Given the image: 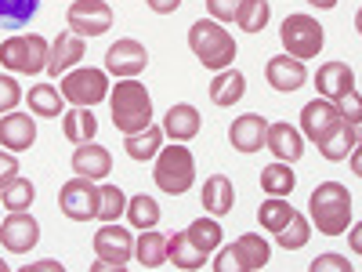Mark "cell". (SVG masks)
I'll return each instance as SVG.
<instances>
[{"label":"cell","mask_w":362,"mask_h":272,"mask_svg":"<svg viewBox=\"0 0 362 272\" xmlns=\"http://www.w3.org/2000/svg\"><path fill=\"white\" fill-rule=\"evenodd\" d=\"M308 215H312L308 222L322 236H341V232H348V222L355 215V200H351V193L341 186V181H322V186L312 189Z\"/></svg>","instance_id":"obj_1"},{"label":"cell","mask_w":362,"mask_h":272,"mask_svg":"<svg viewBox=\"0 0 362 272\" xmlns=\"http://www.w3.org/2000/svg\"><path fill=\"white\" fill-rule=\"evenodd\" d=\"M109 109L119 135H134L153 124V98H148L145 84H138L134 76L116 80V87L109 91Z\"/></svg>","instance_id":"obj_2"},{"label":"cell","mask_w":362,"mask_h":272,"mask_svg":"<svg viewBox=\"0 0 362 272\" xmlns=\"http://www.w3.org/2000/svg\"><path fill=\"white\" fill-rule=\"evenodd\" d=\"M189 47H192V55L199 58V62L206 69H214V73L228 69L232 58H235L232 33L221 29V22H214V18H199V22L189 26Z\"/></svg>","instance_id":"obj_3"},{"label":"cell","mask_w":362,"mask_h":272,"mask_svg":"<svg viewBox=\"0 0 362 272\" xmlns=\"http://www.w3.org/2000/svg\"><path fill=\"white\" fill-rule=\"evenodd\" d=\"M156 186L167 193V196H181L196 186V160L185 149V142H174V145H163L156 153Z\"/></svg>","instance_id":"obj_4"},{"label":"cell","mask_w":362,"mask_h":272,"mask_svg":"<svg viewBox=\"0 0 362 272\" xmlns=\"http://www.w3.org/2000/svg\"><path fill=\"white\" fill-rule=\"evenodd\" d=\"M47 55H51V44L40 33H18L0 44V66L11 73L37 76L47 69Z\"/></svg>","instance_id":"obj_5"},{"label":"cell","mask_w":362,"mask_h":272,"mask_svg":"<svg viewBox=\"0 0 362 272\" xmlns=\"http://www.w3.org/2000/svg\"><path fill=\"white\" fill-rule=\"evenodd\" d=\"M95 254L98 261L90 265V272H119L131 258H134V236L124 229V225H116V222H105L98 232H95Z\"/></svg>","instance_id":"obj_6"},{"label":"cell","mask_w":362,"mask_h":272,"mask_svg":"<svg viewBox=\"0 0 362 272\" xmlns=\"http://www.w3.org/2000/svg\"><path fill=\"white\" fill-rule=\"evenodd\" d=\"M268 261H272V247L264 244L261 236L247 232V236H239L232 247L218 251L214 272H261Z\"/></svg>","instance_id":"obj_7"},{"label":"cell","mask_w":362,"mask_h":272,"mask_svg":"<svg viewBox=\"0 0 362 272\" xmlns=\"http://www.w3.org/2000/svg\"><path fill=\"white\" fill-rule=\"evenodd\" d=\"M279 40H283L290 58H300V62H305V58H315L322 51L326 33L312 15H286L283 29H279Z\"/></svg>","instance_id":"obj_8"},{"label":"cell","mask_w":362,"mask_h":272,"mask_svg":"<svg viewBox=\"0 0 362 272\" xmlns=\"http://www.w3.org/2000/svg\"><path fill=\"white\" fill-rule=\"evenodd\" d=\"M62 98L73 106H98L109 98V76L102 69H90V66H73L69 73H62Z\"/></svg>","instance_id":"obj_9"},{"label":"cell","mask_w":362,"mask_h":272,"mask_svg":"<svg viewBox=\"0 0 362 272\" xmlns=\"http://www.w3.org/2000/svg\"><path fill=\"white\" fill-rule=\"evenodd\" d=\"M341 124H348V120L341 116L337 102H329V98H315L300 109V131H305V138L312 145H326L341 131Z\"/></svg>","instance_id":"obj_10"},{"label":"cell","mask_w":362,"mask_h":272,"mask_svg":"<svg viewBox=\"0 0 362 272\" xmlns=\"http://www.w3.org/2000/svg\"><path fill=\"white\" fill-rule=\"evenodd\" d=\"M98 196L102 193H98L95 181L76 174L62 186V193H58V207H62V215L69 222H90V218H98Z\"/></svg>","instance_id":"obj_11"},{"label":"cell","mask_w":362,"mask_h":272,"mask_svg":"<svg viewBox=\"0 0 362 272\" xmlns=\"http://www.w3.org/2000/svg\"><path fill=\"white\" fill-rule=\"evenodd\" d=\"M66 22H69V33L76 37H102L112 29V8L105 0H76Z\"/></svg>","instance_id":"obj_12"},{"label":"cell","mask_w":362,"mask_h":272,"mask_svg":"<svg viewBox=\"0 0 362 272\" xmlns=\"http://www.w3.org/2000/svg\"><path fill=\"white\" fill-rule=\"evenodd\" d=\"M145 66H148V51H145V44L134 40V37L116 40V44H109V51H105V69H109L116 80L138 76V73H145Z\"/></svg>","instance_id":"obj_13"},{"label":"cell","mask_w":362,"mask_h":272,"mask_svg":"<svg viewBox=\"0 0 362 272\" xmlns=\"http://www.w3.org/2000/svg\"><path fill=\"white\" fill-rule=\"evenodd\" d=\"M37 239H40V225L29 210H11V215L0 222V244H4V251H11V254L33 251Z\"/></svg>","instance_id":"obj_14"},{"label":"cell","mask_w":362,"mask_h":272,"mask_svg":"<svg viewBox=\"0 0 362 272\" xmlns=\"http://www.w3.org/2000/svg\"><path fill=\"white\" fill-rule=\"evenodd\" d=\"M37 142V120L29 113H4L0 116V145L11 149V153H25L29 145Z\"/></svg>","instance_id":"obj_15"},{"label":"cell","mask_w":362,"mask_h":272,"mask_svg":"<svg viewBox=\"0 0 362 272\" xmlns=\"http://www.w3.org/2000/svg\"><path fill=\"white\" fill-rule=\"evenodd\" d=\"M264 131H268V120L261 113H247L232 120L228 142L235 153H257V149H264Z\"/></svg>","instance_id":"obj_16"},{"label":"cell","mask_w":362,"mask_h":272,"mask_svg":"<svg viewBox=\"0 0 362 272\" xmlns=\"http://www.w3.org/2000/svg\"><path fill=\"white\" fill-rule=\"evenodd\" d=\"M264 76H268V84L276 87V91H283V95H290V91L305 87V80H308V69H305V62H300V58H290V55H276V58H268V66H264Z\"/></svg>","instance_id":"obj_17"},{"label":"cell","mask_w":362,"mask_h":272,"mask_svg":"<svg viewBox=\"0 0 362 272\" xmlns=\"http://www.w3.org/2000/svg\"><path fill=\"white\" fill-rule=\"evenodd\" d=\"M264 149H272V157L283 160V164H297L305 157V138H300V131L290 128V124H268Z\"/></svg>","instance_id":"obj_18"},{"label":"cell","mask_w":362,"mask_h":272,"mask_svg":"<svg viewBox=\"0 0 362 272\" xmlns=\"http://www.w3.org/2000/svg\"><path fill=\"white\" fill-rule=\"evenodd\" d=\"M199 128H203L199 109H196V106H189V102L170 106V109H167V116H163V135H167L170 142H192V138L199 135Z\"/></svg>","instance_id":"obj_19"},{"label":"cell","mask_w":362,"mask_h":272,"mask_svg":"<svg viewBox=\"0 0 362 272\" xmlns=\"http://www.w3.org/2000/svg\"><path fill=\"white\" fill-rule=\"evenodd\" d=\"M315 87H319L322 98L337 102V98L348 95V91H355V73L348 69V62H326L315 73Z\"/></svg>","instance_id":"obj_20"},{"label":"cell","mask_w":362,"mask_h":272,"mask_svg":"<svg viewBox=\"0 0 362 272\" xmlns=\"http://www.w3.org/2000/svg\"><path fill=\"white\" fill-rule=\"evenodd\" d=\"M83 55H87L83 37H76V33H58V40L51 44V55H47V73H51V76L69 73L73 66H80Z\"/></svg>","instance_id":"obj_21"},{"label":"cell","mask_w":362,"mask_h":272,"mask_svg":"<svg viewBox=\"0 0 362 272\" xmlns=\"http://www.w3.org/2000/svg\"><path fill=\"white\" fill-rule=\"evenodd\" d=\"M73 171L90 178V181H102L105 174H112V157H109V149L95 145V142H83L76 145V153H73Z\"/></svg>","instance_id":"obj_22"},{"label":"cell","mask_w":362,"mask_h":272,"mask_svg":"<svg viewBox=\"0 0 362 272\" xmlns=\"http://www.w3.org/2000/svg\"><path fill=\"white\" fill-rule=\"evenodd\" d=\"M247 95V76L239 73V69H221L214 80H210V102L214 106H221V109H228V106H235L239 98Z\"/></svg>","instance_id":"obj_23"},{"label":"cell","mask_w":362,"mask_h":272,"mask_svg":"<svg viewBox=\"0 0 362 272\" xmlns=\"http://www.w3.org/2000/svg\"><path fill=\"white\" fill-rule=\"evenodd\" d=\"M232 203H235L232 178H225V174H210V178L203 181V207H206L214 218H221V215H228V210H232Z\"/></svg>","instance_id":"obj_24"},{"label":"cell","mask_w":362,"mask_h":272,"mask_svg":"<svg viewBox=\"0 0 362 272\" xmlns=\"http://www.w3.org/2000/svg\"><path fill=\"white\" fill-rule=\"evenodd\" d=\"M160 145H163V128H156V124H148L145 131H134V135H124V149H127V157H131V160H138V164L156 160Z\"/></svg>","instance_id":"obj_25"},{"label":"cell","mask_w":362,"mask_h":272,"mask_svg":"<svg viewBox=\"0 0 362 272\" xmlns=\"http://www.w3.org/2000/svg\"><path fill=\"white\" fill-rule=\"evenodd\" d=\"M62 135H66L69 142H76V145L95 142V135H98V120H95V113H90L87 106H76V109L62 113Z\"/></svg>","instance_id":"obj_26"},{"label":"cell","mask_w":362,"mask_h":272,"mask_svg":"<svg viewBox=\"0 0 362 272\" xmlns=\"http://www.w3.org/2000/svg\"><path fill=\"white\" fill-rule=\"evenodd\" d=\"M134 258L141 268L167 265V236H160L156 229H141V236L134 239Z\"/></svg>","instance_id":"obj_27"},{"label":"cell","mask_w":362,"mask_h":272,"mask_svg":"<svg viewBox=\"0 0 362 272\" xmlns=\"http://www.w3.org/2000/svg\"><path fill=\"white\" fill-rule=\"evenodd\" d=\"M29 113L33 116H47V120H58L66 113V98H62V91L51 87V84H37V87H29Z\"/></svg>","instance_id":"obj_28"},{"label":"cell","mask_w":362,"mask_h":272,"mask_svg":"<svg viewBox=\"0 0 362 272\" xmlns=\"http://www.w3.org/2000/svg\"><path fill=\"white\" fill-rule=\"evenodd\" d=\"M167 261H170L174 268H203L206 254L189 244L185 232H174V236H167Z\"/></svg>","instance_id":"obj_29"},{"label":"cell","mask_w":362,"mask_h":272,"mask_svg":"<svg viewBox=\"0 0 362 272\" xmlns=\"http://www.w3.org/2000/svg\"><path fill=\"white\" fill-rule=\"evenodd\" d=\"M185 236H189V244H192V247H199V251L210 258V254L221 247V236H225V232H221L218 218H196V222L185 229Z\"/></svg>","instance_id":"obj_30"},{"label":"cell","mask_w":362,"mask_h":272,"mask_svg":"<svg viewBox=\"0 0 362 272\" xmlns=\"http://www.w3.org/2000/svg\"><path fill=\"white\" fill-rule=\"evenodd\" d=\"M293 186H297V178H293L290 164H283V160L268 164V167L261 171V189H264V196H290Z\"/></svg>","instance_id":"obj_31"},{"label":"cell","mask_w":362,"mask_h":272,"mask_svg":"<svg viewBox=\"0 0 362 272\" xmlns=\"http://www.w3.org/2000/svg\"><path fill=\"white\" fill-rule=\"evenodd\" d=\"M355 149H358V124H341V131L334 138H329L326 145H319V153L337 164V160H348Z\"/></svg>","instance_id":"obj_32"},{"label":"cell","mask_w":362,"mask_h":272,"mask_svg":"<svg viewBox=\"0 0 362 272\" xmlns=\"http://www.w3.org/2000/svg\"><path fill=\"white\" fill-rule=\"evenodd\" d=\"M308 236H312V222H308L305 215H300V210H293L290 222L276 232V244H279V247H286V251H300V247L308 244Z\"/></svg>","instance_id":"obj_33"},{"label":"cell","mask_w":362,"mask_h":272,"mask_svg":"<svg viewBox=\"0 0 362 272\" xmlns=\"http://www.w3.org/2000/svg\"><path fill=\"white\" fill-rule=\"evenodd\" d=\"M290 215H293V207H290L283 196H268V200L257 207V222H261L264 232H279V229L290 222Z\"/></svg>","instance_id":"obj_34"},{"label":"cell","mask_w":362,"mask_h":272,"mask_svg":"<svg viewBox=\"0 0 362 272\" xmlns=\"http://www.w3.org/2000/svg\"><path fill=\"white\" fill-rule=\"evenodd\" d=\"M127 218H131V225L141 232V229H156L160 225V203L153 200V196H134V200H127Z\"/></svg>","instance_id":"obj_35"},{"label":"cell","mask_w":362,"mask_h":272,"mask_svg":"<svg viewBox=\"0 0 362 272\" xmlns=\"http://www.w3.org/2000/svg\"><path fill=\"white\" fill-rule=\"evenodd\" d=\"M268 18H272V4H268V0H243L239 11H235L239 29H247V33H261V29L268 26Z\"/></svg>","instance_id":"obj_36"},{"label":"cell","mask_w":362,"mask_h":272,"mask_svg":"<svg viewBox=\"0 0 362 272\" xmlns=\"http://www.w3.org/2000/svg\"><path fill=\"white\" fill-rule=\"evenodd\" d=\"M33 200H37V189L29 178H15L11 186L0 189V207H8V210H29Z\"/></svg>","instance_id":"obj_37"},{"label":"cell","mask_w":362,"mask_h":272,"mask_svg":"<svg viewBox=\"0 0 362 272\" xmlns=\"http://www.w3.org/2000/svg\"><path fill=\"white\" fill-rule=\"evenodd\" d=\"M98 218L102 222H116L119 215H124V210H127V196H124V189H119V186H109V181H105V186H98Z\"/></svg>","instance_id":"obj_38"},{"label":"cell","mask_w":362,"mask_h":272,"mask_svg":"<svg viewBox=\"0 0 362 272\" xmlns=\"http://www.w3.org/2000/svg\"><path fill=\"white\" fill-rule=\"evenodd\" d=\"M40 0H0V26H25L37 15Z\"/></svg>","instance_id":"obj_39"},{"label":"cell","mask_w":362,"mask_h":272,"mask_svg":"<svg viewBox=\"0 0 362 272\" xmlns=\"http://www.w3.org/2000/svg\"><path fill=\"white\" fill-rule=\"evenodd\" d=\"M22 102V87L15 76H0V113H11Z\"/></svg>","instance_id":"obj_40"},{"label":"cell","mask_w":362,"mask_h":272,"mask_svg":"<svg viewBox=\"0 0 362 272\" xmlns=\"http://www.w3.org/2000/svg\"><path fill=\"white\" fill-rule=\"evenodd\" d=\"M308 268L312 272H355V265L348 258H341V254H319Z\"/></svg>","instance_id":"obj_41"},{"label":"cell","mask_w":362,"mask_h":272,"mask_svg":"<svg viewBox=\"0 0 362 272\" xmlns=\"http://www.w3.org/2000/svg\"><path fill=\"white\" fill-rule=\"evenodd\" d=\"M239 4H243V0H206V11H210L214 22H232Z\"/></svg>","instance_id":"obj_42"},{"label":"cell","mask_w":362,"mask_h":272,"mask_svg":"<svg viewBox=\"0 0 362 272\" xmlns=\"http://www.w3.org/2000/svg\"><path fill=\"white\" fill-rule=\"evenodd\" d=\"M337 109H341V116L348 120V124H358V120H362V102H358V91H348L344 98H337Z\"/></svg>","instance_id":"obj_43"},{"label":"cell","mask_w":362,"mask_h":272,"mask_svg":"<svg viewBox=\"0 0 362 272\" xmlns=\"http://www.w3.org/2000/svg\"><path fill=\"white\" fill-rule=\"evenodd\" d=\"M15 178H18V160H15L11 149H4V153H0V189L11 186Z\"/></svg>","instance_id":"obj_44"},{"label":"cell","mask_w":362,"mask_h":272,"mask_svg":"<svg viewBox=\"0 0 362 272\" xmlns=\"http://www.w3.org/2000/svg\"><path fill=\"white\" fill-rule=\"evenodd\" d=\"M148 8H153L156 15H174L177 8H181V0H145Z\"/></svg>","instance_id":"obj_45"},{"label":"cell","mask_w":362,"mask_h":272,"mask_svg":"<svg viewBox=\"0 0 362 272\" xmlns=\"http://www.w3.org/2000/svg\"><path fill=\"white\" fill-rule=\"evenodd\" d=\"M22 272H66V268H62V261H51L47 258V261H29Z\"/></svg>","instance_id":"obj_46"},{"label":"cell","mask_w":362,"mask_h":272,"mask_svg":"<svg viewBox=\"0 0 362 272\" xmlns=\"http://www.w3.org/2000/svg\"><path fill=\"white\" fill-rule=\"evenodd\" d=\"M351 251H355V254L362 251V225H355V229H351Z\"/></svg>","instance_id":"obj_47"},{"label":"cell","mask_w":362,"mask_h":272,"mask_svg":"<svg viewBox=\"0 0 362 272\" xmlns=\"http://www.w3.org/2000/svg\"><path fill=\"white\" fill-rule=\"evenodd\" d=\"M308 4H312V8H322V11H326V8H337V0H308Z\"/></svg>","instance_id":"obj_48"},{"label":"cell","mask_w":362,"mask_h":272,"mask_svg":"<svg viewBox=\"0 0 362 272\" xmlns=\"http://www.w3.org/2000/svg\"><path fill=\"white\" fill-rule=\"evenodd\" d=\"M351 171H355V174H362V160H358V149L351 153Z\"/></svg>","instance_id":"obj_49"},{"label":"cell","mask_w":362,"mask_h":272,"mask_svg":"<svg viewBox=\"0 0 362 272\" xmlns=\"http://www.w3.org/2000/svg\"><path fill=\"white\" fill-rule=\"evenodd\" d=\"M0 272H8V261H0Z\"/></svg>","instance_id":"obj_50"}]
</instances>
